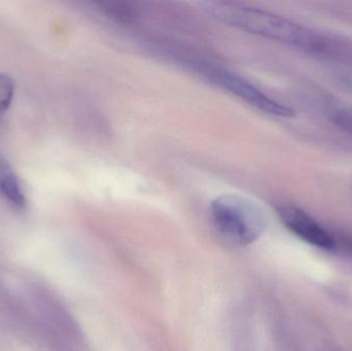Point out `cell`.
<instances>
[{
    "label": "cell",
    "instance_id": "6da1fadb",
    "mask_svg": "<svg viewBox=\"0 0 352 351\" xmlns=\"http://www.w3.org/2000/svg\"><path fill=\"white\" fill-rule=\"evenodd\" d=\"M202 10L246 32L335 61L352 63V43L260 8L228 1H206Z\"/></svg>",
    "mask_w": 352,
    "mask_h": 351
},
{
    "label": "cell",
    "instance_id": "ba28073f",
    "mask_svg": "<svg viewBox=\"0 0 352 351\" xmlns=\"http://www.w3.org/2000/svg\"><path fill=\"white\" fill-rule=\"evenodd\" d=\"M346 82L349 84V86H351V88L352 89V82H351V80H346Z\"/></svg>",
    "mask_w": 352,
    "mask_h": 351
},
{
    "label": "cell",
    "instance_id": "52a82bcc",
    "mask_svg": "<svg viewBox=\"0 0 352 351\" xmlns=\"http://www.w3.org/2000/svg\"><path fill=\"white\" fill-rule=\"evenodd\" d=\"M14 95V80L6 74L0 73V115L10 109Z\"/></svg>",
    "mask_w": 352,
    "mask_h": 351
},
{
    "label": "cell",
    "instance_id": "5b68a950",
    "mask_svg": "<svg viewBox=\"0 0 352 351\" xmlns=\"http://www.w3.org/2000/svg\"><path fill=\"white\" fill-rule=\"evenodd\" d=\"M0 193L14 207L23 208L26 205V197L18 179L8 171L0 174Z\"/></svg>",
    "mask_w": 352,
    "mask_h": 351
},
{
    "label": "cell",
    "instance_id": "277c9868",
    "mask_svg": "<svg viewBox=\"0 0 352 351\" xmlns=\"http://www.w3.org/2000/svg\"><path fill=\"white\" fill-rule=\"evenodd\" d=\"M276 214L283 226L308 245L330 251L335 247V239L314 216L297 206L280 205Z\"/></svg>",
    "mask_w": 352,
    "mask_h": 351
},
{
    "label": "cell",
    "instance_id": "3957f363",
    "mask_svg": "<svg viewBox=\"0 0 352 351\" xmlns=\"http://www.w3.org/2000/svg\"><path fill=\"white\" fill-rule=\"evenodd\" d=\"M195 67L198 68V71L213 84L267 115L283 119H289L295 115V111L289 105L272 98L237 74L208 64H196Z\"/></svg>",
    "mask_w": 352,
    "mask_h": 351
},
{
    "label": "cell",
    "instance_id": "8992f818",
    "mask_svg": "<svg viewBox=\"0 0 352 351\" xmlns=\"http://www.w3.org/2000/svg\"><path fill=\"white\" fill-rule=\"evenodd\" d=\"M329 117L339 129L352 135V106L339 105L333 107L329 113Z\"/></svg>",
    "mask_w": 352,
    "mask_h": 351
},
{
    "label": "cell",
    "instance_id": "7a4b0ae2",
    "mask_svg": "<svg viewBox=\"0 0 352 351\" xmlns=\"http://www.w3.org/2000/svg\"><path fill=\"white\" fill-rule=\"evenodd\" d=\"M210 220L217 238L232 247L254 242L267 226L262 208L237 194L215 198L210 205Z\"/></svg>",
    "mask_w": 352,
    "mask_h": 351
}]
</instances>
